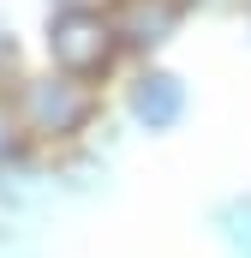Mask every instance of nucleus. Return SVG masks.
<instances>
[{"mask_svg":"<svg viewBox=\"0 0 251 258\" xmlns=\"http://www.w3.org/2000/svg\"><path fill=\"white\" fill-rule=\"evenodd\" d=\"M245 30H251V0H245Z\"/></svg>","mask_w":251,"mask_h":258,"instance_id":"nucleus-8","label":"nucleus"},{"mask_svg":"<svg viewBox=\"0 0 251 258\" xmlns=\"http://www.w3.org/2000/svg\"><path fill=\"white\" fill-rule=\"evenodd\" d=\"M120 48H126L120 24L102 6H60L48 18V60H54V72H72V78L96 84L108 66L120 60Z\"/></svg>","mask_w":251,"mask_h":258,"instance_id":"nucleus-1","label":"nucleus"},{"mask_svg":"<svg viewBox=\"0 0 251 258\" xmlns=\"http://www.w3.org/2000/svg\"><path fill=\"white\" fill-rule=\"evenodd\" d=\"M186 12H191V0H120L114 6V24H120L126 48L150 54V48L174 42V30L186 24Z\"/></svg>","mask_w":251,"mask_h":258,"instance_id":"nucleus-4","label":"nucleus"},{"mask_svg":"<svg viewBox=\"0 0 251 258\" xmlns=\"http://www.w3.org/2000/svg\"><path fill=\"white\" fill-rule=\"evenodd\" d=\"M221 222H227V240L251 252V198H239V204H227V216H221Z\"/></svg>","mask_w":251,"mask_h":258,"instance_id":"nucleus-5","label":"nucleus"},{"mask_svg":"<svg viewBox=\"0 0 251 258\" xmlns=\"http://www.w3.org/2000/svg\"><path fill=\"white\" fill-rule=\"evenodd\" d=\"M6 42H12V36H6V18H0V48H6Z\"/></svg>","mask_w":251,"mask_h":258,"instance_id":"nucleus-7","label":"nucleus"},{"mask_svg":"<svg viewBox=\"0 0 251 258\" xmlns=\"http://www.w3.org/2000/svg\"><path fill=\"white\" fill-rule=\"evenodd\" d=\"M18 114L36 138H78V132L96 120V90L72 72H48V78H30L24 96H18Z\"/></svg>","mask_w":251,"mask_h":258,"instance_id":"nucleus-2","label":"nucleus"},{"mask_svg":"<svg viewBox=\"0 0 251 258\" xmlns=\"http://www.w3.org/2000/svg\"><path fill=\"white\" fill-rule=\"evenodd\" d=\"M186 78L180 72H162V66H150L144 78H132V96H126V108H132V120L144 132H168L186 120Z\"/></svg>","mask_w":251,"mask_h":258,"instance_id":"nucleus-3","label":"nucleus"},{"mask_svg":"<svg viewBox=\"0 0 251 258\" xmlns=\"http://www.w3.org/2000/svg\"><path fill=\"white\" fill-rule=\"evenodd\" d=\"M12 144H18V120H12V108L0 102V162L12 156Z\"/></svg>","mask_w":251,"mask_h":258,"instance_id":"nucleus-6","label":"nucleus"}]
</instances>
